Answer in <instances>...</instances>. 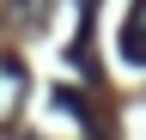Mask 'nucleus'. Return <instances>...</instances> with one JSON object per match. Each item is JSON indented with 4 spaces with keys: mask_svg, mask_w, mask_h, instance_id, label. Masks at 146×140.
Returning a JSON list of instances; mask_svg holds the SVG:
<instances>
[{
    "mask_svg": "<svg viewBox=\"0 0 146 140\" xmlns=\"http://www.w3.org/2000/svg\"><path fill=\"white\" fill-rule=\"evenodd\" d=\"M122 61L146 67V0H134L128 19H122Z\"/></svg>",
    "mask_w": 146,
    "mask_h": 140,
    "instance_id": "obj_2",
    "label": "nucleus"
},
{
    "mask_svg": "<svg viewBox=\"0 0 146 140\" xmlns=\"http://www.w3.org/2000/svg\"><path fill=\"white\" fill-rule=\"evenodd\" d=\"M6 19H12L18 31H43V19H49V0H12V6H6Z\"/></svg>",
    "mask_w": 146,
    "mask_h": 140,
    "instance_id": "obj_3",
    "label": "nucleus"
},
{
    "mask_svg": "<svg viewBox=\"0 0 146 140\" xmlns=\"http://www.w3.org/2000/svg\"><path fill=\"white\" fill-rule=\"evenodd\" d=\"M25 98H31V67L18 61V55H0V128L18 122Z\"/></svg>",
    "mask_w": 146,
    "mask_h": 140,
    "instance_id": "obj_1",
    "label": "nucleus"
}]
</instances>
